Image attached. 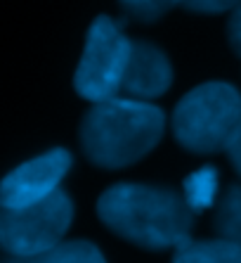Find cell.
<instances>
[{
  "label": "cell",
  "instance_id": "cell-1",
  "mask_svg": "<svg viewBox=\"0 0 241 263\" xmlns=\"http://www.w3.org/2000/svg\"><path fill=\"white\" fill-rule=\"evenodd\" d=\"M97 216L111 233L142 249H177L192 239L194 211L185 197L166 187L118 183L99 197Z\"/></svg>",
  "mask_w": 241,
  "mask_h": 263
},
{
  "label": "cell",
  "instance_id": "cell-2",
  "mask_svg": "<svg viewBox=\"0 0 241 263\" xmlns=\"http://www.w3.org/2000/svg\"><path fill=\"white\" fill-rule=\"evenodd\" d=\"M166 130V114L151 102L123 95L97 102L81 123V147L88 161L123 168L154 149Z\"/></svg>",
  "mask_w": 241,
  "mask_h": 263
},
{
  "label": "cell",
  "instance_id": "cell-3",
  "mask_svg": "<svg viewBox=\"0 0 241 263\" xmlns=\"http://www.w3.org/2000/svg\"><path fill=\"white\" fill-rule=\"evenodd\" d=\"M173 135L194 154L229 152L241 135V92L223 81L196 86L175 107Z\"/></svg>",
  "mask_w": 241,
  "mask_h": 263
},
{
  "label": "cell",
  "instance_id": "cell-4",
  "mask_svg": "<svg viewBox=\"0 0 241 263\" xmlns=\"http://www.w3.org/2000/svg\"><path fill=\"white\" fill-rule=\"evenodd\" d=\"M133 41L111 17L102 14L90 24L73 88L83 100L97 104L120 95V83L130 60Z\"/></svg>",
  "mask_w": 241,
  "mask_h": 263
},
{
  "label": "cell",
  "instance_id": "cell-5",
  "mask_svg": "<svg viewBox=\"0 0 241 263\" xmlns=\"http://www.w3.org/2000/svg\"><path fill=\"white\" fill-rule=\"evenodd\" d=\"M73 218L67 192L57 190L48 199L24 209L0 211V245L7 256H33L62 242Z\"/></svg>",
  "mask_w": 241,
  "mask_h": 263
},
{
  "label": "cell",
  "instance_id": "cell-6",
  "mask_svg": "<svg viewBox=\"0 0 241 263\" xmlns=\"http://www.w3.org/2000/svg\"><path fill=\"white\" fill-rule=\"evenodd\" d=\"M69 168H71V154L62 147L24 161L3 180L0 187L3 209H24L48 199L59 190L62 178L67 176Z\"/></svg>",
  "mask_w": 241,
  "mask_h": 263
},
{
  "label": "cell",
  "instance_id": "cell-7",
  "mask_svg": "<svg viewBox=\"0 0 241 263\" xmlns=\"http://www.w3.org/2000/svg\"><path fill=\"white\" fill-rule=\"evenodd\" d=\"M173 83V67L161 48L147 41H133L120 95L139 102H151L161 98Z\"/></svg>",
  "mask_w": 241,
  "mask_h": 263
},
{
  "label": "cell",
  "instance_id": "cell-8",
  "mask_svg": "<svg viewBox=\"0 0 241 263\" xmlns=\"http://www.w3.org/2000/svg\"><path fill=\"white\" fill-rule=\"evenodd\" d=\"M3 263H107L102 251L85 239H69L33 256H7Z\"/></svg>",
  "mask_w": 241,
  "mask_h": 263
},
{
  "label": "cell",
  "instance_id": "cell-9",
  "mask_svg": "<svg viewBox=\"0 0 241 263\" xmlns=\"http://www.w3.org/2000/svg\"><path fill=\"white\" fill-rule=\"evenodd\" d=\"M173 263H241V247L227 239H189L175 249Z\"/></svg>",
  "mask_w": 241,
  "mask_h": 263
},
{
  "label": "cell",
  "instance_id": "cell-10",
  "mask_svg": "<svg viewBox=\"0 0 241 263\" xmlns=\"http://www.w3.org/2000/svg\"><path fill=\"white\" fill-rule=\"evenodd\" d=\"M213 226L220 239L241 247V185H229L227 192L217 199Z\"/></svg>",
  "mask_w": 241,
  "mask_h": 263
},
{
  "label": "cell",
  "instance_id": "cell-11",
  "mask_svg": "<svg viewBox=\"0 0 241 263\" xmlns=\"http://www.w3.org/2000/svg\"><path fill=\"white\" fill-rule=\"evenodd\" d=\"M182 197L187 199L194 214L211 209L217 197V171L213 166H204L199 171H194L192 176H187L185 187H182Z\"/></svg>",
  "mask_w": 241,
  "mask_h": 263
},
{
  "label": "cell",
  "instance_id": "cell-12",
  "mask_svg": "<svg viewBox=\"0 0 241 263\" xmlns=\"http://www.w3.org/2000/svg\"><path fill=\"white\" fill-rule=\"evenodd\" d=\"M118 3L128 12V17L137 19V22H156L170 7L182 5L185 0H118Z\"/></svg>",
  "mask_w": 241,
  "mask_h": 263
},
{
  "label": "cell",
  "instance_id": "cell-13",
  "mask_svg": "<svg viewBox=\"0 0 241 263\" xmlns=\"http://www.w3.org/2000/svg\"><path fill=\"white\" fill-rule=\"evenodd\" d=\"M241 0H185L182 7H187L192 12L199 14H223V12H232Z\"/></svg>",
  "mask_w": 241,
  "mask_h": 263
},
{
  "label": "cell",
  "instance_id": "cell-14",
  "mask_svg": "<svg viewBox=\"0 0 241 263\" xmlns=\"http://www.w3.org/2000/svg\"><path fill=\"white\" fill-rule=\"evenodd\" d=\"M227 38H229V43H232V48H234V52L241 57V3L232 10V14H229Z\"/></svg>",
  "mask_w": 241,
  "mask_h": 263
},
{
  "label": "cell",
  "instance_id": "cell-15",
  "mask_svg": "<svg viewBox=\"0 0 241 263\" xmlns=\"http://www.w3.org/2000/svg\"><path fill=\"white\" fill-rule=\"evenodd\" d=\"M229 161H232V166L236 168V173L241 176V135L236 138V142L232 147H229Z\"/></svg>",
  "mask_w": 241,
  "mask_h": 263
}]
</instances>
